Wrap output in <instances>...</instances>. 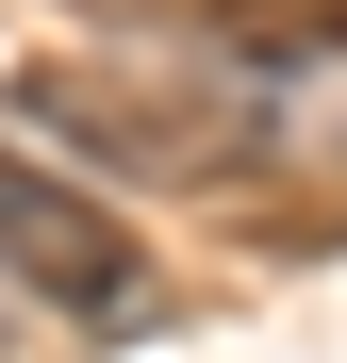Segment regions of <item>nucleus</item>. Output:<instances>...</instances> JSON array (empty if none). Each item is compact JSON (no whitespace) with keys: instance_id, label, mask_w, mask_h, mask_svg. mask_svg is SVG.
Wrapping results in <instances>:
<instances>
[{"instance_id":"obj_2","label":"nucleus","mask_w":347,"mask_h":363,"mask_svg":"<svg viewBox=\"0 0 347 363\" xmlns=\"http://www.w3.org/2000/svg\"><path fill=\"white\" fill-rule=\"evenodd\" d=\"M0 281L67 330H149V231H116L99 182H67L17 133H0Z\"/></svg>"},{"instance_id":"obj_3","label":"nucleus","mask_w":347,"mask_h":363,"mask_svg":"<svg viewBox=\"0 0 347 363\" xmlns=\"http://www.w3.org/2000/svg\"><path fill=\"white\" fill-rule=\"evenodd\" d=\"M199 33H215V50H331L347 0H199Z\"/></svg>"},{"instance_id":"obj_4","label":"nucleus","mask_w":347,"mask_h":363,"mask_svg":"<svg viewBox=\"0 0 347 363\" xmlns=\"http://www.w3.org/2000/svg\"><path fill=\"white\" fill-rule=\"evenodd\" d=\"M67 17H133V33H199V0H67Z\"/></svg>"},{"instance_id":"obj_1","label":"nucleus","mask_w":347,"mask_h":363,"mask_svg":"<svg viewBox=\"0 0 347 363\" xmlns=\"http://www.w3.org/2000/svg\"><path fill=\"white\" fill-rule=\"evenodd\" d=\"M17 149H83V165H133V182H231L265 133L231 116V83L182 67H17Z\"/></svg>"}]
</instances>
